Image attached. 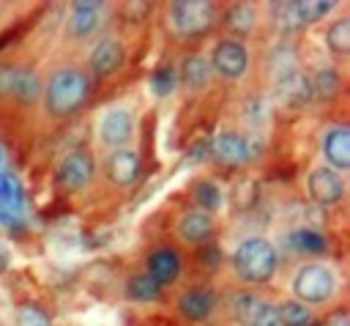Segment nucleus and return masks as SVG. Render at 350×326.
Segmentation results:
<instances>
[{"label": "nucleus", "instance_id": "nucleus-27", "mask_svg": "<svg viewBox=\"0 0 350 326\" xmlns=\"http://www.w3.org/2000/svg\"><path fill=\"white\" fill-rule=\"evenodd\" d=\"M290 244H293V249L301 252V255H323V252L328 249L323 233H317V230H312V227H301V230L290 233Z\"/></svg>", "mask_w": 350, "mask_h": 326}, {"label": "nucleus", "instance_id": "nucleus-4", "mask_svg": "<svg viewBox=\"0 0 350 326\" xmlns=\"http://www.w3.org/2000/svg\"><path fill=\"white\" fill-rule=\"evenodd\" d=\"M216 16L219 11L208 0H178L167 5V25L180 38H194V36L208 33Z\"/></svg>", "mask_w": 350, "mask_h": 326}, {"label": "nucleus", "instance_id": "nucleus-8", "mask_svg": "<svg viewBox=\"0 0 350 326\" xmlns=\"http://www.w3.org/2000/svg\"><path fill=\"white\" fill-rule=\"evenodd\" d=\"M208 153L224 167H243L254 159V145L241 129H219L208 140Z\"/></svg>", "mask_w": 350, "mask_h": 326}, {"label": "nucleus", "instance_id": "nucleus-5", "mask_svg": "<svg viewBox=\"0 0 350 326\" xmlns=\"http://www.w3.org/2000/svg\"><path fill=\"white\" fill-rule=\"evenodd\" d=\"M96 137L107 151H120V148H131L134 137H137V115L131 107L126 104H115L107 107L96 123Z\"/></svg>", "mask_w": 350, "mask_h": 326}, {"label": "nucleus", "instance_id": "nucleus-19", "mask_svg": "<svg viewBox=\"0 0 350 326\" xmlns=\"http://www.w3.org/2000/svg\"><path fill=\"white\" fill-rule=\"evenodd\" d=\"M238 318L246 326H282L279 321V310L273 301L268 299H257V296H243L241 304L235 307Z\"/></svg>", "mask_w": 350, "mask_h": 326}, {"label": "nucleus", "instance_id": "nucleus-10", "mask_svg": "<svg viewBox=\"0 0 350 326\" xmlns=\"http://www.w3.org/2000/svg\"><path fill=\"white\" fill-rule=\"evenodd\" d=\"M306 192H309V197H312L314 205L334 208V205H339L345 200V192H347L345 175L336 173V170H331V167H325V164L312 167L309 175H306Z\"/></svg>", "mask_w": 350, "mask_h": 326}, {"label": "nucleus", "instance_id": "nucleus-20", "mask_svg": "<svg viewBox=\"0 0 350 326\" xmlns=\"http://www.w3.org/2000/svg\"><path fill=\"white\" fill-rule=\"evenodd\" d=\"M224 27L232 33V38H241L249 36L254 27H257V8L252 3H235L227 8L224 14Z\"/></svg>", "mask_w": 350, "mask_h": 326}, {"label": "nucleus", "instance_id": "nucleus-28", "mask_svg": "<svg viewBox=\"0 0 350 326\" xmlns=\"http://www.w3.org/2000/svg\"><path fill=\"white\" fill-rule=\"evenodd\" d=\"M14 323H16V326H52V318H49V312H46L41 304H36V301H22V304H16V310H14Z\"/></svg>", "mask_w": 350, "mask_h": 326}, {"label": "nucleus", "instance_id": "nucleus-1", "mask_svg": "<svg viewBox=\"0 0 350 326\" xmlns=\"http://www.w3.org/2000/svg\"><path fill=\"white\" fill-rule=\"evenodd\" d=\"M90 90H93V79L88 68L74 66V63L55 66L41 82V99L52 118H68L79 112L88 104Z\"/></svg>", "mask_w": 350, "mask_h": 326}, {"label": "nucleus", "instance_id": "nucleus-26", "mask_svg": "<svg viewBox=\"0 0 350 326\" xmlns=\"http://www.w3.org/2000/svg\"><path fill=\"white\" fill-rule=\"evenodd\" d=\"M276 310H279V321H282V326H312V323H314V312H312V307H306V304H301V301H295V299H284V301H279Z\"/></svg>", "mask_w": 350, "mask_h": 326}, {"label": "nucleus", "instance_id": "nucleus-22", "mask_svg": "<svg viewBox=\"0 0 350 326\" xmlns=\"http://www.w3.org/2000/svg\"><path fill=\"white\" fill-rule=\"evenodd\" d=\"M312 96L317 99H336L342 93V74L336 66H317L309 77Z\"/></svg>", "mask_w": 350, "mask_h": 326}, {"label": "nucleus", "instance_id": "nucleus-15", "mask_svg": "<svg viewBox=\"0 0 350 326\" xmlns=\"http://www.w3.org/2000/svg\"><path fill=\"white\" fill-rule=\"evenodd\" d=\"M175 71H178V85L183 88L186 96H200V93H205L208 85H211V79H213L211 63H208V58L200 55V52H189V55L175 66Z\"/></svg>", "mask_w": 350, "mask_h": 326}, {"label": "nucleus", "instance_id": "nucleus-18", "mask_svg": "<svg viewBox=\"0 0 350 326\" xmlns=\"http://www.w3.org/2000/svg\"><path fill=\"white\" fill-rule=\"evenodd\" d=\"M178 312L191 323H205L216 312V293L211 288H205V285L186 288L178 296Z\"/></svg>", "mask_w": 350, "mask_h": 326}, {"label": "nucleus", "instance_id": "nucleus-33", "mask_svg": "<svg viewBox=\"0 0 350 326\" xmlns=\"http://www.w3.org/2000/svg\"><path fill=\"white\" fill-rule=\"evenodd\" d=\"M8 263H11V249L5 241H0V274L8 268Z\"/></svg>", "mask_w": 350, "mask_h": 326}, {"label": "nucleus", "instance_id": "nucleus-13", "mask_svg": "<svg viewBox=\"0 0 350 326\" xmlns=\"http://www.w3.org/2000/svg\"><path fill=\"white\" fill-rule=\"evenodd\" d=\"M104 173H107V178H109L112 186L131 189L139 181V173H142V159H139L137 148L109 151L107 159H104Z\"/></svg>", "mask_w": 350, "mask_h": 326}, {"label": "nucleus", "instance_id": "nucleus-9", "mask_svg": "<svg viewBox=\"0 0 350 326\" xmlns=\"http://www.w3.org/2000/svg\"><path fill=\"white\" fill-rule=\"evenodd\" d=\"M0 96L14 99L19 104H36L41 101V79L27 66L5 63L0 66Z\"/></svg>", "mask_w": 350, "mask_h": 326}, {"label": "nucleus", "instance_id": "nucleus-16", "mask_svg": "<svg viewBox=\"0 0 350 326\" xmlns=\"http://www.w3.org/2000/svg\"><path fill=\"white\" fill-rule=\"evenodd\" d=\"M145 274L159 285H172L180 279L183 274V258L175 247H156L148 258H145Z\"/></svg>", "mask_w": 350, "mask_h": 326}, {"label": "nucleus", "instance_id": "nucleus-30", "mask_svg": "<svg viewBox=\"0 0 350 326\" xmlns=\"http://www.w3.org/2000/svg\"><path fill=\"white\" fill-rule=\"evenodd\" d=\"M175 88H178V71H175V66H172V63L159 66V68L153 71V77H150V90H153L159 99H164V96H170Z\"/></svg>", "mask_w": 350, "mask_h": 326}, {"label": "nucleus", "instance_id": "nucleus-11", "mask_svg": "<svg viewBox=\"0 0 350 326\" xmlns=\"http://www.w3.org/2000/svg\"><path fill=\"white\" fill-rule=\"evenodd\" d=\"M126 63V47L120 38L115 36H104L93 49H90V58H88V74L90 79L98 77V79H107L112 74H118Z\"/></svg>", "mask_w": 350, "mask_h": 326}, {"label": "nucleus", "instance_id": "nucleus-29", "mask_svg": "<svg viewBox=\"0 0 350 326\" xmlns=\"http://www.w3.org/2000/svg\"><path fill=\"white\" fill-rule=\"evenodd\" d=\"M126 296L134 301H156L161 296V288L148 274H137L126 282Z\"/></svg>", "mask_w": 350, "mask_h": 326}, {"label": "nucleus", "instance_id": "nucleus-32", "mask_svg": "<svg viewBox=\"0 0 350 326\" xmlns=\"http://www.w3.org/2000/svg\"><path fill=\"white\" fill-rule=\"evenodd\" d=\"M254 200H257V184H254V181H241V184L232 189V203H235L238 208H249Z\"/></svg>", "mask_w": 350, "mask_h": 326}, {"label": "nucleus", "instance_id": "nucleus-31", "mask_svg": "<svg viewBox=\"0 0 350 326\" xmlns=\"http://www.w3.org/2000/svg\"><path fill=\"white\" fill-rule=\"evenodd\" d=\"M0 203L11 211H22V203H25V195H22V186L19 181L11 175V173H0Z\"/></svg>", "mask_w": 350, "mask_h": 326}, {"label": "nucleus", "instance_id": "nucleus-12", "mask_svg": "<svg viewBox=\"0 0 350 326\" xmlns=\"http://www.w3.org/2000/svg\"><path fill=\"white\" fill-rule=\"evenodd\" d=\"M320 153L325 159V167L336 173L350 170V129L342 123H331L320 131Z\"/></svg>", "mask_w": 350, "mask_h": 326}, {"label": "nucleus", "instance_id": "nucleus-7", "mask_svg": "<svg viewBox=\"0 0 350 326\" xmlns=\"http://www.w3.org/2000/svg\"><path fill=\"white\" fill-rule=\"evenodd\" d=\"M96 167L88 151H68L55 167V186L63 195H79L93 184Z\"/></svg>", "mask_w": 350, "mask_h": 326}, {"label": "nucleus", "instance_id": "nucleus-23", "mask_svg": "<svg viewBox=\"0 0 350 326\" xmlns=\"http://www.w3.org/2000/svg\"><path fill=\"white\" fill-rule=\"evenodd\" d=\"M325 49L334 58H347L350 55V16H339L328 22L325 27Z\"/></svg>", "mask_w": 350, "mask_h": 326}, {"label": "nucleus", "instance_id": "nucleus-2", "mask_svg": "<svg viewBox=\"0 0 350 326\" xmlns=\"http://www.w3.org/2000/svg\"><path fill=\"white\" fill-rule=\"evenodd\" d=\"M232 271L246 285H265L279 271V249L265 236H246L238 241L232 258Z\"/></svg>", "mask_w": 350, "mask_h": 326}, {"label": "nucleus", "instance_id": "nucleus-24", "mask_svg": "<svg viewBox=\"0 0 350 326\" xmlns=\"http://www.w3.org/2000/svg\"><path fill=\"white\" fill-rule=\"evenodd\" d=\"M336 3H328V0H309V3H290V14L295 19V25L306 27V25H314L320 19H325L331 11H334Z\"/></svg>", "mask_w": 350, "mask_h": 326}, {"label": "nucleus", "instance_id": "nucleus-6", "mask_svg": "<svg viewBox=\"0 0 350 326\" xmlns=\"http://www.w3.org/2000/svg\"><path fill=\"white\" fill-rule=\"evenodd\" d=\"M208 63H211L213 77H219V79H224V82H238V79L246 77L249 63H252L249 47H246V41H241V38L221 36V38L213 44Z\"/></svg>", "mask_w": 350, "mask_h": 326}, {"label": "nucleus", "instance_id": "nucleus-25", "mask_svg": "<svg viewBox=\"0 0 350 326\" xmlns=\"http://www.w3.org/2000/svg\"><path fill=\"white\" fill-rule=\"evenodd\" d=\"M282 96H284V101L287 104H293V107H304V104H309L314 96H312V88H309V74H301V71H293V74H287L284 77V82H282Z\"/></svg>", "mask_w": 350, "mask_h": 326}, {"label": "nucleus", "instance_id": "nucleus-14", "mask_svg": "<svg viewBox=\"0 0 350 326\" xmlns=\"http://www.w3.org/2000/svg\"><path fill=\"white\" fill-rule=\"evenodd\" d=\"M175 233L189 247H205L216 236V219L200 208H186L175 222Z\"/></svg>", "mask_w": 350, "mask_h": 326}, {"label": "nucleus", "instance_id": "nucleus-3", "mask_svg": "<svg viewBox=\"0 0 350 326\" xmlns=\"http://www.w3.org/2000/svg\"><path fill=\"white\" fill-rule=\"evenodd\" d=\"M339 279L331 263L325 260H306L295 268L293 279H290V299L306 304V307H320L328 304L336 296Z\"/></svg>", "mask_w": 350, "mask_h": 326}, {"label": "nucleus", "instance_id": "nucleus-17", "mask_svg": "<svg viewBox=\"0 0 350 326\" xmlns=\"http://www.w3.org/2000/svg\"><path fill=\"white\" fill-rule=\"evenodd\" d=\"M101 16H104V3H71L66 16V36L74 41L93 36L101 25Z\"/></svg>", "mask_w": 350, "mask_h": 326}, {"label": "nucleus", "instance_id": "nucleus-21", "mask_svg": "<svg viewBox=\"0 0 350 326\" xmlns=\"http://www.w3.org/2000/svg\"><path fill=\"white\" fill-rule=\"evenodd\" d=\"M191 200H194L191 208H200V211H205V214H211V216L224 208V192H221V186H219L216 181H211V178H202V181H197V184L191 186Z\"/></svg>", "mask_w": 350, "mask_h": 326}]
</instances>
